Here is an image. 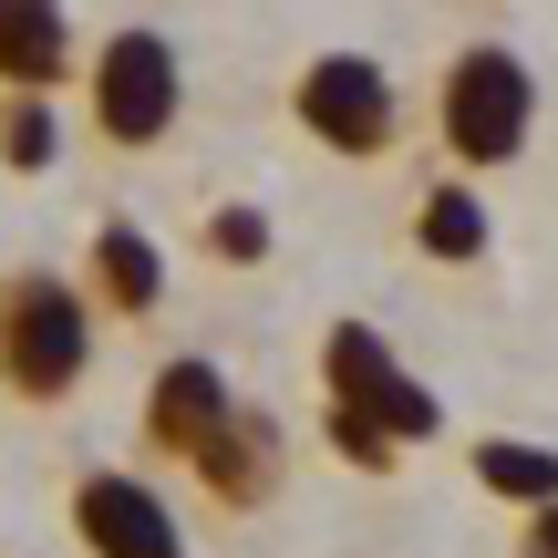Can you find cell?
I'll return each instance as SVG.
<instances>
[{
  "mask_svg": "<svg viewBox=\"0 0 558 558\" xmlns=\"http://www.w3.org/2000/svg\"><path fill=\"white\" fill-rule=\"evenodd\" d=\"M94 373V300L62 269H0V393L52 414Z\"/></svg>",
  "mask_w": 558,
  "mask_h": 558,
  "instance_id": "6da1fadb",
  "label": "cell"
},
{
  "mask_svg": "<svg viewBox=\"0 0 558 558\" xmlns=\"http://www.w3.org/2000/svg\"><path fill=\"white\" fill-rule=\"evenodd\" d=\"M435 145L465 177H507V166L538 145V73L507 41H465L435 73Z\"/></svg>",
  "mask_w": 558,
  "mask_h": 558,
  "instance_id": "7a4b0ae2",
  "label": "cell"
},
{
  "mask_svg": "<svg viewBox=\"0 0 558 558\" xmlns=\"http://www.w3.org/2000/svg\"><path fill=\"white\" fill-rule=\"evenodd\" d=\"M83 114H94V135L114 145V156H156V145L177 135V114H186V62H177V41H166L156 21L104 32L94 62H83Z\"/></svg>",
  "mask_w": 558,
  "mask_h": 558,
  "instance_id": "3957f363",
  "label": "cell"
},
{
  "mask_svg": "<svg viewBox=\"0 0 558 558\" xmlns=\"http://www.w3.org/2000/svg\"><path fill=\"white\" fill-rule=\"evenodd\" d=\"M290 124L341 166H383L403 145V94L373 52H311L290 73Z\"/></svg>",
  "mask_w": 558,
  "mask_h": 558,
  "instance_id": "277c9868",
  "label": "cell"
},
{
  "mask_svg": "<svg viewBox=\"0 0 558 558\" xmlns=\"http://www.w3.org/2000/svg\"><path fill=\"white\" fill-rule=\"evenodd\" d=\"M320 403L362 414L373 435H393V445H435L445 435L435 383L403 373V352L373 331V320H331V331H320Z\"/></svg>",
  "mask_w": 558,
  "mask_h": 558,
  "instance_id": "5b68a950",
  "label": "cell"
},
{
  "mask_svg": "<svg viewBox=\"0 0 558 558\" xmlns=\"http://www.w3.org/2000/svg\"><path fill=\"white\" fill-rule=\"evenodd\" d=\"M62 518H73L83 558H186L177 507H166L145 476H124V465H83L73 497H62Z\"/></svg>",
  "mask_w": 558,
  "mask_h": 558,
  "instance_id": "8992f818",
  "label": "cell"
},
{
  "mask_svg": "<svg viewBox=\"0 0 558 558\" xmlns=\"http://www.w3.org/2000/svg\"><path fill=\"white\" fill-rule=\"evenodd\" d=\"M186 476H197L218 507H239V518H248V507H269L279 486H290V435H279V414L239 393V403H228V424L186 456Z\"/></svg>",
  "mask_w": 558,
  "mask_h": 558,
  "instance_id": "52a82bcc",
  "label": "cell"
},
{
  "mask_svg": "<svg viewBox=\"0 0 558 558\" xmlns=\"http://www.w3.org/2000/svg\"><path fill=\"white\" fill-rule=\"evenodd\" d=\"M228 403H239V383H228L207 352H177V362H156V373H145V445L186 465V456H197V445L228 424Z\"/></svg>",
  "mask_w": 558,
  "mask_h": 558,
  "instance_id": "ba28073f",
  "label": "cell"
},
{
  "mask_svg": "<svg viewBox=\"0 0 558 558\" xmlns=\"http://www.w3.org/2000/svg\"><path fill=\"white\" fill-rule=\"evenodd\" d=\"M83 300H94L104 320H156L166 311V248L145 239L135 218H94V239H83Z\"/></svg>",
  "mask_w": 558,
  "mask_h": 558,
  "instance_id": "9c48e42d",
  "label": "cell"
},
{
  "mask_svg": "<svg viewBox=\"0 0 558 558\" xmlns=\"http://www.w3.org/2000/svg\"><path fill=\"white\" fill-rule=\"evenodd\" d=\"M73 73V11L62 0H0V94H52Z\"/></svg>",
  "mask_w": 558,
  "mask_h": 558,
  "instance_id": "30bf717a",
  "label": "cell"
},
{
  "mask_svg": "<svg viewBox=\"0 0 558 558\" xmlns=\"http://www.w3.org/2000/svg\"><path fill=\"white\" fill-rule=\"evenodd\" d=\"M403 239H414L435 269H476L486 248H497V218H486V197H476L465 177H435V186L414 197V218H403Z\"/></svg>",
  "mask_w": 558,
  "mask_h": 558,
  "instance_id": "8fae6325",
  "label": "cell"
},
{
  "mask_svg": "<svg viewBox=\"0 0 558 558\" xmlns=\"http://www.w3.org/2000/svg\"><path fill=\"white\" fill-rule=\"evenodd\" d=\"M465 465H476V486H486V497H507V507H548V497H558V445H527V435H486Z\"/></svg>",
  "mask_w": 558,
  "mask_h": 558,
  "instance_id": "7c38bea8",
  "label": "cell"
},
{
  "mask_svg": "<svg viewBox=\"0 0 558 558\" xmlns=\"http://www.w3.org/2000/svg\"><path fill=\"white\" fill-rule=\"evenodd\" d=\"M52 156H62L52 94H0V166H11V177H41Z\"/></svg>",
  "mask_w": 558,
  "mask_h": 558,
  "instance_id": "4fadbf2b",
  "label": "cell"
},
{
  "mask_svg": "<svg viewBox=\"0 0 558 558\" xmlns=\"http://www.w3.org/2000/svg\"><path fill=\"white\" fill-rule=\"evenodd\" d=\"M197 248L218 269H259L269 248H279V228H269V207H207V218H197Z\"/></svg>",
  "mask_w": 558,
  "mask_h": 558,
  "instance_id": "5bb4252c",
  "label": "cell"
},
{
  "mask_svg": "<svg viewBox=\"0 0 558 558\" xmlns=\"http://www.w3.org/2000/svg\"><path fill=\"white\" fill-rule=\"evenodd\" d=\"M320 435H331V456H341V465H362V476H393V456H403L393 435H373V424L341 414V403H320Z\"/></svg>",
  "mask_w": 558,
  "mask_h": 558,
  "instance_id": "9a60e30c",
  "label": "cell"
},
{
  "mask_svg": "<svg viewBox=\"0 0 558 558\" xmlns=\"http://www.w3.org/2000/svg\"><path fill=\"white\" fill-rule=\"evenodd\" d=\"M518 558H558V497H548V507H527V527H518Z\"/></svg>",
  "mask_w": 558,
  "mask_h": 558,
  "instance_id": "2e32d148",
  "label": "cell"
}]
</instances>
